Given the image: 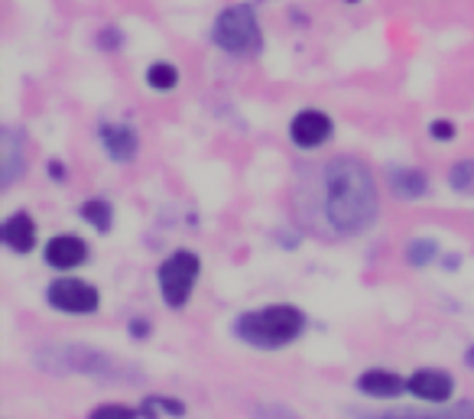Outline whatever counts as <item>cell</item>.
<instances>
[{
  "label": "cell",
  "mask_w": 474,
  "mask_h": 419,
  "mask_svg": "<svg viewBox=\"0 0 474 419\" xmlns=\"http://www.w3.org/2000/svg\"><path fill=\"white\" fill-rule=\"evenodd\" d=\"M198 273H202V260H198L195 250H186V247L172 250L170 257L156 267L162 303L170 306V309H182L192 299V293H195Z\"/></svg>",
  "instance_id": "5"
},
{
  "label": "cell",
  "mask_w": 474,
  "mask_h": 419,
  "mask_svg": "<svg viewBox=\"0 0 474 419\" xmlns=\"http://www.w3.org/2000/svg\"><path fill=\"white\" fill-rule=\"evenodd\" d=\"M354 387L361 393H367V397H384L387 400V397H400L406 390V377H400L390 367H367V371L358 374Z\"/></svg>",
  "instance_id": "14"
},
{
  "label": "cell",
  "mask_w": 474,
  "mask_h": 419,
  "mask_svg": "<svg viewBox=\"0 0 474 419\" xmlns=\"http://www.w3.org/2000/svg\"><path fill=\"white\" fill-rule=\"evenodd\" d=\"M465 365H468V367H474V345L465 351Z\"/></svg>",
  "instance_id": "27"
},
{
  "label": "cell",
  "mask_w": 474,
  "mask_h": 419,
  "mask_svg": "<svg viewBox=\"0 0 474 419\" xmlns=\"http://www.w3.org/2000/svg\"><path fill=\"white\" fill-rule=\"evenodd\" d=\"M46 264L55 270H75L88 260V244L79 234H55L53 241L46 244Z\"/></svg>",
  "instance_id": "11"
},
{
  "label": "cell",
  "mask_w": 474,
  "mask_h": 419,
  "mask_svg": "<svg viewBox=\"0 0 474 419\" xmlns=\"http://www.w3.org/2000/svg\"><path fill=\"white\" fill-rule=\"evenodd\" d=\"M406 390L416 397V400L426 403H448L452 393H455V377L442 371V367H420L406 377Z\"/></svg>",
  "instance_id": "9"
},
{
  "label": "cell",
  "mask_w": 474,
  "mask_h": 419,
  "mask_svg": "<svg viewBox=\"0 0 474 419\" xmlns=\"http://www.w3.org/2000/svg\"><path fill=\"white\" fill-rule=\"evenodd\" d=\"M348 4H358V0H348Z\"/></svg>",
  "instance_id": "28"
},
{
  "label": "cell",
  "mask_w": 474,
  "mask_h": 419,
  "mask_svg": "<svg viewBox=\"0 0 474 419\" xmlns=\"http://www.w3.org/2000/svg\"><path fill=\"white\" fill-rule=\"evenodd\" d=\"M146 85H150L153 91H172L179 85V69L172 63H153L150 69H146Z\"/></svg>",
  "instance_id": "17"
},
{
  "label": "cell",
  "mask_w": 474,
  "mask_h": 419,
  "mask_svg": "<svg viewBox=\"0 0 474 419\" xmlns=\"http://www.w3.org/2000/svg\"><path fill=\"white\" fill-rule=\"evenodd\" d=\"M361 419H474V400L432 403L429 410H416V406H396V410L361 413Z\"/></svg>",
  "instance_id": "10"
},
{
  "label": "cell",
  "mask_w": 474,
  "mask_h": 419,
  "mask_svg": "<svg viewBox=\"0 0 474 419\" xmlns=\"http://www.w3.org/2000/svg\"><path fill=\"white\" fill-rule=\"evenodd\" d=\"M98 43H101V49H117V46H121V33H117V29H101Z\"/></svg>",
  "instance_id": "24"
},
{
  "label": "cell",
  "mask_w": 474,
  "mask_h": 419,
  "mask_svg": "<svg viewBox=\"0 0 474 419\" xmlns=\"http://www.w3.org/2000/svg\"><path fill=\"white\" fill-rule=\"evenodd\" d=\"M37 365L43 367L46 374L65 377V374H81L95 377V381H108V384H130L140 381L134 367L124 365L121 357L108 355L91 345H46L39 348Z\"/></svg>",
  "instance_id": "2"
},
{
  "label": "cell",
  "mask_w": 474,
  "mask_h": 419,
  "mask_svg": "<svg viewBox=\"0 0 474 419\" xmlns=\"http://www.w3.org/2000/svg\"><path fill=\"white\" fill-rule=\"evenodd\" d=\"M101 147L114 163H130L137 160V150H140V140H137V130L127 124H101L98 130Z\"/></svg>",
  "instance_id": "13"
},
{
  "label": "cell",
  "mask_w": 474,
  "mask_h": 419,
  "mask_svg": "<svg viewBox=\"0 0 474 419\" xmlns=\"http://www.w3.org/2000/svg\"><path fill=\"white\" fill-rule=\"evenodd\" d=\"M436 257H438V244L429 241V238H416V241H410V247H406L410 267H429Z\"/></svg>",
  "instance_id": "18"
},
{
  "label": "cell",
  "mask_w": 474,
  "mask_h": 419,
  "mask_svg": "<svg viewBox=\"0 0 474 419\" xmlns=\"http://www.w3.org/2000/svg\"><path fill=\"white\" fill-rule=\"evenodd\" d=\"M160 410H166L170 416H186V403L176 400V397H146L144 400V413L146 416H156Z\"/></svg>",
  "instance_id": "19"
},
{
  "label": "cell",
  "mask_w": 474,
  "mask_h": 419,
  "mask_svg": "<svg viewBox=\"0 0 474 419\" xmlns=\"http://www.w3.org/2000/svg\"><path fill=\"white\" fill-rule=\"evenodd\" d=\"M27 172V134L13 124L0 127V186L10 189Z\"/></svg>",
  "instance_id": "8"
},
{
  "label": "cell",
  "mask_w": 474,
  "mask_h": 419,
  "mask_svg": "<svg viewBox=\"0 0 474 419\" xmlns=\"http://www.w3.org/2000/svg\"><path fill=\"white\" fill-rule=\"evenodd\" d=\"M305 331V313L299 306L273 303L263 309H251V313L237 315L234 322V335L260 351H277L293 345Z\"/></svg>",
  "instance_id": "3"
},
{
  "label": "cell",
  "mask_w": 474,
  "mask_h": 419,
  "mask_svg": "<svg viewBox=\"0 0 474 419\" xmlns=\"http://www.w3.org/2000/svg\"><path fill=\"white\" fill-rule=\"evenodd\" d=\"M49 176L62 179V163H49Z\"/></svg>",
  "instance_id": "26"
},
{
  "label": "cell",
  "mask_w": 474,
  "mask_h": 419,
  "mask_svg": "<svg viewBox=\"0 0 474 419\" xmlns=\"http://www.w3.org/2000/svg\"><path fill=\"white\" fill-rule=\"evenodd\" d=\"M455 124H452V121H442V117H438V121H432L429 124V137L432 140H438V143H448V140H455Z\"/></svg>",
  "instance_id": "23"
},
{
  "label": "cell",
  "mask_w": 474,
  "mask_h": 419,
  "mask_svg": "<svg viewBox=\"0 0 474 419\" xmlns=\"http://www.w3.org/2000/svg\"><path fill=\"white\" fill-rule=\"evenodd\" d=\"M380 214V189L364 160L335 156L325 166V218L331 231L354 238L374 228Z\"/></svg>",
  "instance_id": "1"
},
{
  "label": "cell",
  "mask_w": 474,
  "mask_h": 419,
  "mask_svg": "<svg viewBox=\"0 0 474 419\" xmlns=\"http://www.w3.org/2000/svg\"><path fill=\"white\" fill-rule=\"evenodd\" d=\"M390 189H394L396 198H422L429 192V176L422 170H412V166H394L390 170Z\"/></svg>",
  "instance_id": "15"
},
{
  "label": "cell",
  "mask_w": 474,
  "mask_h": 419,
  "mask_svg": "<svg viewBox=\"0 0 474 419\" xmlns=\"http://www.w3.org/2000/svg\"><path fill=\"white\" fill-rule=\"evenodd\" d=\"M254 416L257 419H299L289 406H283V403H260V406H254Z\"/></svg>",
  "instance_id": "22"
},
{
  "label": "cell",
  "mask_w": 474,
  "mask_h": 419,
  "mask_svg": "<svg viewBox=\"0 0 474 419\" xmlns=\"http://www.w3.org/2000/svg\"><path fill=\"white\" fill-rule=\"evenodd\" d=\"M0 241H4L7 250H13V254H29V250H37L39 231H37L33 214L29 212L10 214L7 222H4V228H0Z\"/></svg>",
  "instance_id": "12"
},
{
  "label": "cell",
  "mask_w": 474,
  "mask_h": 419,
  "mask_svg": "<svg viewBox=\"0 0 474 419\" xmlns=\"http://www.w3.org/2000/svg\"><path fill=\"white\" fill-rule=\"evenodd\" d=\"M130 331H134V335H146V331H150V325H146V319H134Z\"/></svg>",
  "instance_id": "25"
},
{
  "label": "cell",
  "mask_w": 474,
  "mask_h": 419,
  "mask_svg": "<svg viewBox=\"0 0 474 419\" xmlns=\"http://www.w3.org/2000/svg\"><path fill=\"white\" fill-rule=\"evenodd\" d=\"M81 218L95 228V231H111L114 228V205L104 202V198H88L85 205H81Z\"/></svg>",
  "instance_id": "16"
},
{
  "label": "cell",
  "mask_w": 474,
  "mask_h": 419,
  "mask_svg": "<svg viewBox=\"0 0 474 419\" xmlns=\"http://www.w3.org/2000/svg\"><path fill=\"white\" fill-rule=\"evenodd\" d=\"M331 117L319 107H303L299 114L289 121V140L299 147V150H319L331 140Z\"/></svg>",
  "instance_id": "7"
},
{
  "label": "cell",
  "mask_w": 474,
  "mask_h": 419,
  "mask_svg": "<svg viewBox=\"0 0 474 419\" xmlns=\"http://www.w3.org/2000/svg\"><path fill=\"white\" fill-rule=\"evenodd\" d=\"M88 419H140V410L127 406V403H98L88 413Z\"/></svg>",
  "instance_id": "20"
},
{
  "label": "cell",
  "mask_w": 474,
  "mask_h": 419,
  "mask_svg": "<svg viewBox=\"0 0 474 419\" xmlns=\"http://www.w3.org/2000/svg\"><path fill=\"white\" fill-rule=\"evenodd\" d=\"M448 182H452V189L455 192H471L474 189V160H462L452 166V172H448Z\"/></svg>",
  "instance_id": "21"
},
{
  "label": "cell",
  "mask_w": 474,
  "mask_h": 419,
  "mask_svg": "<svg viewBox=\"0 0 474 419\" xmlns=\"http://www.w3.org/2000/svg\"><path fill=\"white\" fill-rule=\"evenodd\" d=\"M46 299H49L53 309L69 313V315H91V313H98V306H101L98 286L81 277L53 280V283L46 286Z\"/></svg>",
  "instance_id": "6"
},
{
  "label": "cell",
  "mask_w": 474,
  "mask_h": 419,
  "mask_svg": "<svg viewBox=\"0 0 474 419\" xmlns=\"http://www.w3.org/2000/svg\"><path fill=\"white\" fill-rule=\"evenodd\" d=\"M212 43L231 55H251L260 49V23L251 4H234L218 13L212 27Z\"/></svg>",
  "instance_id": "4"
}]
</instances>
